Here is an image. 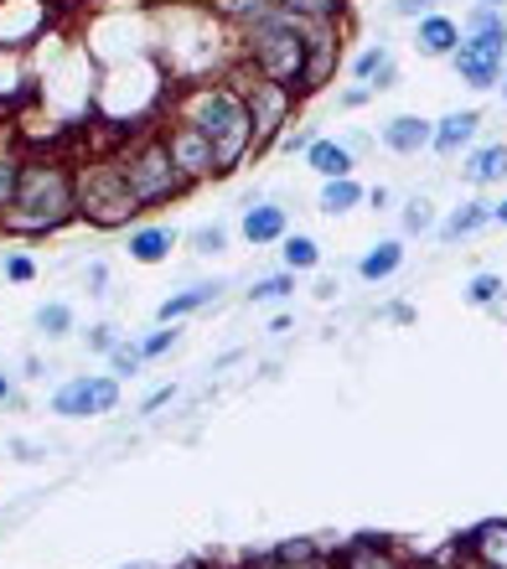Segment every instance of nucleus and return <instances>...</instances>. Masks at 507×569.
Masks as SVG:
<instances>
[{"mask_svg":"<svg viewBox=\"0 0 507 569\" xmlns=\"http://www.w3.org/2000/svg\"><path fill=\"white\" fill-rule=\"evenodd\" d=\"M362 197H368V187L358 177H331L321 187V212H352V208H362Z\"/></svg>","mask_w":507,"mask_h":569,"instance_id":"a878e982","label":"nucleus"},{"mask_svg":"<svg viewBox=\"0 0 507 569\" xmlns=\"http://www.w3.org/2000/svg\"><path fill=\"white\" fill-rule=\"evenodd\" d=\"M404 270V243L399 239H384V243H374L368 254L358 259V274L368 284H378V280H388V274H399Z\"/></svg>","mask_w":507,"mask_h":569,"instance_id":"4be33fe9","label":"nucleus"},{"mask_svg":"<svg viewBox=\"0 0 507 569\" xmlns=\"http://www.w3.org/2000/svg\"><path fill=\"white\" fill-rule=\"evenodd\" d=\"M239 233L249 249H269V243H280L290 233V212L275 208V202H254V208H243Z\"/></svg>","mask_w":507,"mask_h":569,"instance_id":"f8f14e48","label":"nucleus"},{"mask_svg":"<svg viewBox=\"0 0 507 569\" xmlns=\"http://www.w3.org/2000/svg\"><path fill=\"white\" fill-rule=\"evenodd\" d=\"M105 358H109V373L120 378V383H125V378H135L140 368H146V358H140V347H125V342H115V347L105 352Z\"/></svg>","mask_w":507,"mask_h":569,"instance_id":"7c9ffc66","label":"nucleus"},{"mask_svg":"<svg viewBox=\"0 0 507 569\" xmlns=\"http://www.w3.org/2000/svg\"><path fill=\"white\" fill-rule=\"evenodd\" d=\"M352 78L358 83H368V89H394V58H388V47L374 42V47H362L358 58H352Z\"/></svg>","mask_w":507,"mask_h":569,"instance_id":"412c9836","label":"nucleus"},{"mask_svg":"<svg viewBox=\"0 0 507 569\" xmlns=\"http://www.w3.org/2000/svg\"><path fill=\"white\" fill-rule=\"evenodd\" d=\"M290 16L311 21V27H337V16L347 11V0H280Z\"/></svg>","mask_w":507,"mask_h":569,"instance_id":"bb28decb","label":"nucleus"},{"mask_svg":"<svg viewBox=\"0 0 507 569\" xmlns=\"http://www.w3.org/2000/svg\"><path fill=\"white\" fill-rule=\"evenodd\" d=\"M456 62V78L466 89H497L507 73V21L493 6H477L471 21L461 27V47L450 52Z\"/></svg>","mask_w":507,"mask_h":569,"instance_id":"39448f33","label":"nucleus"},{"mask_svg":"<svg viewBox=\"0 0 507 569\" xmlns=\"http://www.w3.org/2000/svg\"><path fill=\"white\" fill-rule=\"evenodd\" d=\"M368 99H374V89H368V83H358V89H347V93H342V104H347V109L368 104Z\"/></svg>","mask_w":507,"mask_h":569,"instance_id":"79ce46f5","label":"nucleus"},{"mask_svg":"<svg viewBox=\"0 0 507 569\" xmlns=\"http://www.w3.org/2000/svg\"><path fill=\"white\" fill-rule=\"evenodd\" d=\"M306 166H311L321 181H331V177H352V166H358V161H352V150H347L342 140H321V136H316L311 146H306Z\"/></svg>","mask_w":507,"mask_h":569,"instance_id":"6ab92c4d","label":"nucleus"},{"mask_svg":"<svg viewBox=\"0 0 507 569\" xmlns=\"http://www.w3.org/2000/svg\"><path fill=\"white\" fill-rule=\"evenodd\" d=\"M120 389L125 383L115 373H78L52 393V415H62V420H99V415H115V409H120Z\"/></svg>","mask_w":507,"mask_h":569,"instance_id":"6e6552de","label":"nucleus"},{"mask_svg":"<svg viewBox=\"0 0 507 569\" xmlns=\"http://www.w3.org/2000/svg\"><path fill=\"white\" fill-rule=\"evenodd\" d=\"M115 161H120L125 181H130V192L140 208H166V202H177V197L192 192V181L177 171V161L166 156V140L161 130H146V136L125 140L120 150H115Z\"/></svg>","mask_w":507,"mask_h":569,"instance_id":"20e7f679","label":"nucleus"},{"mask_svg":"<svg viewBox=\"0 0 507 569\" xmlns=\"http://www.w3.org/2000/svg\"><path fill=\"white\" fill-rule=\"evenodd\" d=\"M404 569H450V549L435 559H404Z\"/></svg>","mask_w":507,"mask_h":569,"instance_id":"ea45409f","label":"nucleus"},{"mask_svg":"<svg viewBox=\"0 0 507 569\" xmlns=\"http://www.w3.org/2000/svg\"><path fill=\"white\" fill-rule=\"evenodd\" d=\"M456 549L471 555V559H481V565H493V569H507V518H487V523H477L471 533L456 539Z\"/></svg>","mask_w":507,"mask_h":569,"instance_id":"ddd939ff","label":"nucleus"},{"mask_svg":"<svg viewBox=\"0 0 507 569\" xmlns=\"http://www.w3.org/2000/svg\"><path fill=\"white\" fill-rule=\"evenodd\" d=\"M311 37H316L311 21H300V16H290L285 6H275L265 21H254V27L239 31V52H243V62H249V73L269 78V83H285V89H296L300 99H306Z\"/></svg>","mask_w":507,"mask_h":569,"instance_id":"7ed1b4c3","label":"nucleus"},{"mask_svg":"<svg viewBox=\"0 0 507 569\" xmlns=\"http://www.w3.org/2000/svg\"><path fill=\"white\" fill-rule=\"evenodd\" d=\"M321 264V243L311 239V233H285L280 239V270L290 274H306Z\"/></svg>","mask_w":507,"mask_h":569,"instance_id":"5701e85b","label":"nucleus"},{"mask_svg":"<svg viewBox=\"0 0 507 569\" xmlns=\"http://www.w3.org/2000/svg\"><path fill=\"white\" fill-rule=\"evenodd\" d=\"M89 347H93V352H109V347H115V331H109V327H93L89 331Z\"/></svg>","mask_w":507,"mask_h":569,"instance_id":"a19ab883","label":"nucleus"},{"mask_svg":"<svg viewBox=\"0 0 507 569\" xmlns=\"http://www.w3.org/2000/svg\"><path fill=\"white\" fill-rule=\"evenodd\" d=\"M218 290H223V280L187 284V290H177V296H166L161 306H156V321H161V327H177L181 316H197L202 306H212V300H218Z\"/></svg>","mask_w":507,"mask_h":569,"instance_id":"dca6fc26","label":"nucleus"},{"mask_svg":"<svg viewBox=\"0 0 507 569\" xmlns=\"http://www.w3.org/2000/svg\"><path fill=\"white\" fill-rule=\"evenodd\" d=\"M171 249H177V228H166V223H140V228H130V239H125V254H130L135 264H166Z\"/></svg>","mask_w":507,"mask_h":569,"instance_id":"4468645a","label":"nucleus"},{"mask_svg":"<svg viewBox=\"0 0 507 569\" xmlns=\"http://www.w3.org/2000/svg\"><path fill=\"white\" fill-rule=\"evenodd\" d=\"M497 218L493 202H466L461 212H450L446 223H440V239H466V233H477V228H487Z\"/></svg>","mask_w":507,"mask_h":569,"instance_id":"393cba45","label":"nucleus"},{"mask_svg":"<svg viewBox=\"0 0 507 569\" xmlns=\"http://www.w3.org/2000/svg\"><path fill=\"white\" fill-rule=\"evenodd\" d=\"M321 569H337V565H331V559H327V565H321Z\"/></svg>","mask_w":507,"mask_h":569,"instance_id":"09e8293b","label":"nucleus"},{"mask_svg":"<svg viewBox=\"0 0 507 569\" xmlns=\"http://www.w3.org/2000/svg\"><path fill=\"white\" fill-rule=\"evenodd\" d=\"M493 223H503V228H507V202H503V208H497V218H493Z\"/></svg>","mask_w":507,"mask_h":569,"instance_id":"de8ad7c7","label":"nucleus"},{"mask_svg":"<svg viewBox=\"0 0 507 569\" xmlns=\"http://www.w3.org/2000/svg\"><path fill=\"white\" fill-rule=\"evenodd\" d=\"M311 130H285V136H280V150H306V146H311Z\"/></svg>","mask_w":507,"mask_h":569,"instance_id":"e433bc0d","label":"nucleus"},{"mask_svg":"<svg viewBox=\"0 0 507 569\" xmlns=\"http://www.w3.org/2000/svg\"><path fill=\"white\" fill-rule=\"evenodd\" d=\"M466 300H471V306H497V300H503V280H497V274H477V280L466 284Z\"/></svg>","mask_w":507,"mask_h":569,"instance_id":"72a5a7b5","label":"nucleus"},{"mask_svg":"<svg viewBox=\"0 0 507 569\" xmlns=\"http://www.w3.org/2000/svg\"><path fill=\"white\" fill-rule=\"evenodd\" d=\"M394 11H399V16H430V11H435V0H399Z\"/></svg>","mask_w":507,"mask_h":569,"instance_id":"58836bf2","label":"nucleus"},{"mask_svg":"<svg viewBox=\"0 0 507 569\" xmlns=\"http://www.w3.org/2000/svg\"><path fill=\"white\" fill-rule=\"evenodd\" d=\"M171 393H177V389H171V383H166V389H156V393H150V399H146V405H140V415H156V409H161V405H171Z\"/></svg>","mask_w":507,"mask_h":569,"instance_id":"4c0bfd02","label":"nucleus"},{"mask_svg":"<svg viewBox=\"0 0 507 569\" xmlns=\"http://www.w3.org/2000/svg\"><path fill=\"white\" fill-rule=\"evenodd\" d=\"M21 150L16 146H0V212L11 208V197H16V181H21Z\"/></svg>","mask_w":507,"mask_h":569,"instance_id":"c756f323","label":"nucleus"},{"mask_svg":"<svg viewBox=\"0 0 507 569\" xmlns=\"http://www.w3.org/2000/svg\"><path fill=\"white\" fill-rule=\"evenodd\" d=\"M187 569H197V565H187Z\"/></svg>","mask_w":507,"mask_h":569,"instance_id":"8fccbe9b","label":"nucleus"},{"mask_svg":"<svg viewBox=\"0 0 507 569\" xmlns=\"http://www.w3.org/2000/svg\"><path fill=\"white\" fill-rule=\"evenodd\" d=\"M415 47L425 52V58H450L456 47H461V27L450 21V16H419V27H415Z\"/></svg>","mask_w":507,"mask_h":569,"instance_id":"f3484780","label":"nucleus"},{"mask_svg":"<svg viewBox=\"0 0 507 569\" xmlns=\"http://www.w3.org/2000/svg\"><path fill=\"white\" fill-rule=\"evenodd\" d=\"M0 405H11V373L0 368Z\"/></svg>","mask_w":507,"mask_h":569,"instance_id":"a18cd8bd","label":"nucleus"},{"mask_svg":"<svg viewBox=\"0 0 507 569\" xmlns=\"http://www.w3.org/2000/svg\"><path fill=\"white\" fill-rule=\"evenodd\" d=\"M73 181H78V218L93 228H125L140 218V202H135L130 181H125L120 161L115 156H99L89 166H73Z\"/></svg>","mask_w":507,"mask_h":569,"instance_id":"423d86ee","label":"nucleus"},{"mask_svg":"<svg viewBox=\"0 0 507 569\" xmlns=\"http://www.w3.org/2000/svg\"><path fill=\"white\" fill-rule=\"evenodd\" d=\"M42 31H47L42 0H0V47L27 52L31 42H42Z\"/></svg>","mask_w":507,"mask_h":569,"instance_id":"9d476101","label":"nucleus"},{"mask_svg":"<svg viewBox=\"0 0 507 569\" xmlns=\"http://www.w3.org/2000/svg\"><path fill=\"white\" fill-rule=\"evenodd\" d=\"M89 284H93V290H105V284H109V270H105V264H93V270H89Z\"/></svg>","mask_w":507,"mask_h":569,"instance_id":"c03bdc74","label":"nucleus"},{"mask_svg":"<svg viewBox=\"0 0 507 569\" xmlns=\"http://www.w3.org/2000/svg\"><path fill=\"white\" fill-rule=\"evenodd\" d=\"M477 6H493V11H507V0H477Z\"/></svg>","mask_w":507,"mask_h":569,"instance_id":"49530a36","label":"nucleus"},{"mask_svg":"<svg viewBox=\"0 0 507 569\" xmlns=\"http://www.w3.org/2000/svg\"><path fill=\"white\" fill-rule=\"evenodd\" d=\"M290 296H296V274L290 270H275V274H265V280L249 284L254 306H280V300H290Z\"/></svg>","mask_w":507,"mask_h":569,"instance_id":"cd10ccee","label":"nucleus"},{"mask_svg":"<svg viewBox=\"0 0 507 569\" xmlns=\"http://www.w3.org/2000/svg\"><path fill=\"white\" fill-rule=\"evenodd\" d=\"M275 6H280V0H212V16L228 21L233 31H243V27H254V21H265Z\"/></svg>","mask_w":507,"mask_h":569,"instance_id":"b1692460","label":"nucleus"},{"mask_svg":"<svg viewBox=\"0 0 507 569\" xmlns=\"http://www.w3.org/2000/svg\"><path fill=\"white\" fill-rule=\"evenodd\" d=\"M37 331H42V337H52V342H58V337H68V331H73V306L47 300L42 311H37Z\"/></svg>","mask_w":507,"mask_h":569,"instance_id":"c85d7f7f","label":"nucleus"},{"mask_svg":"<svg viewBox=\"0 0 507 569\" xmlns=\"http://www.w3.org/2000/svg\"><path fill=\"white\" fill-rule=\"evenodd\" d=\"M399 223H404V233H430V223H435V212H430V202H425V197H415V202H409V208L399 212Z\"/></svg>","mask_w":507,"mask_h":569,"instance_id":"473e14b6","label":"nucleus"},{"mask_svg":"<svg viewBox=\"0 0 507 569\" xmlns=\"http://www.w3.org/2000/svg\"><path fill=\"white\" fill-rule=\"evenodd\" d=\"M177 342H181V331L177 327H161V331H150L146 342H135V347H140V358H146V362H156V358H166Z\"/></svg>","mask_w":507,"mask_h":569,"instance_id":"2f4dec72","label":"nucleus"},{"mask_svg":"<svg viewBox=\"0 0 507 569\" xmlns=\"http://www.w3.org/2000/svg\"><path fill=\"white\" fill-rule=\"evenodd\" d=\"M466 181H471V187H497V181H507V146L503 140H497V146H477L466 156Z\"/></svg>","mask_w":507,"mask_h":569,"instance_id":"aec40b11","label":"nucleus"},{"mask_svg":"<svg viewBox=\"0 0 507 569\" xmlns=\"http://www.w3.org/2000/svg\"><path fill=\"white\" fill-rule=\"evenodd\" d=\"M430 136H435V124L419 120V114H399V120L384 124V146L394 150V156H419V150H430Z\"/></svg>","mask_w":507,"mask_h":569,"instance_id":"a211bd4d","label":"nucleus"},{"mask_svg":"<svg viewBox=\"0 0 507 569\" xmlns=\"http://www.w3.org/2000/svg\"><path fill=\"white\" fill-rule=\"evenodd\" d=\"M78 218V181L62 156H27L11 208L0 212L6 239H52Z\"/></svg>","mask_w":507,"mask_h":569,"instance_id":"f257e3e1","label":"nucleus"},{"mask_svg":"<svg viewBox=\"0 0 507 569\" xmlns=\"http://www.w3.org/2000/svg\"><path fill=\"white\" fill-rule=\"evenodd\" d=\"M243 104H249V124H254V156H265V150L280 146V136L290 130V120H296V104L300 93L285 89V83H269V78L249 73L239 83Z\"/></svg>","mask_w":507,"mask_h":569,"instance_id":"0eeeda50","label":"nucleus"},{"mask_svg":"<svg viewBox=\"0 0 507 569\" xmlns=\"http://www.w3.org/2000/svg\"><path fill=\"white\" fill-rule=\"evenodd\" d=\"M450 559H456V565H450V569H493V565H481V559L461 555V549H450Z\"/></svg>","mask_w":507,"mask_h":569,"instance_id":"37998d69","label":"nucleus"},{"mask_svg":"<svg viewBox=\"0 0 507 569\" xmlns=\"http://www.w3.org/2000/svg\"><path fill=\"white\" fill-rule=\"evenodd\" d=\"M181 120H192L212 146L218 177L239 171L254 161V124H249V104L233 78H212V83H192L181 93Z\"/></svg>","mask_w":507,"mask_h":569,"instance_id":"f03ea898","label":"nucleus"},{"mask_svg":"<svg viewBox=\"0 0 507 569\" xmlns=\"http://www.w3.org/2000/svg\"><path fill=\"white\" fill-rule=\"evenodd\" d=\"M0 270H6V280H11V284H31V280H37V259L16 249V254H6V264H0Z\"/></svg>","mask_w":507,"mask_h":569,"instance_id":"f704fd0d","label":"nucleus"},{"mask_svg":"<svg viewBox=\"0 0 507 569\" xmlns=\"http://www.w3.org/2000/svg\"><path fill=\"white\" fill-rule=\"evenodd\" d=\"M161 140H166V156H171V161H177V171L187 181H212L218 177V161H212V146H208V136H202V130H197L192 120H171V124H161Z\"/></svg>","mask_w":507,"mask_h":569,"instance_id":"1a4fd4ad","label":"nucleus"},{"mask_svg":"<svg viewBox=\"0 0 507 569\" xmlns=\"http://www.w3.org/2000/svg\"><path fill=\"white\" fill-rule=\"evenodd\" d=\"M223 243H228V228L223 223H208L202 233H197V249H202V254H223Z\"/></svg>","mask_w":507,"mask_h":569,"instance_id":"c9c22d12","label":"nucleus"},{"mask_svg":"<svg viewBox=\"0 0 507 569\" xmlns=\"http://www.w3.org/2000/svg\"><path fill=\"white\" fill-rule=\"evenodd\" d=\"M477 130H481V114H477V109H450L446 120H435L430 150H435V156H456V150H466L471 140H477Z\"/></svg>","mask_w":507,"mask_h":569,"instance_id":"2eb2a0df","label":"nucleus"},{"mask_svg":"<svg viewBox=\"0 0 507 569\" xmlns=\"http://www.w3.org/2000/svg\"><path fill=\"white\" fill-rule=\"evenodd\" d=\"M327 559L337 569H404V555L384 533H358V539H347L342 549H331Z\"/></svg>","mask_w":507,"mask_h":569,"instance_id":"9b49d317","label":"nucleus"}]
</instances>
